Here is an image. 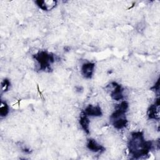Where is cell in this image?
Instances as JSON below:
<instances>
[{"label":"cell","instance_id":"12","mask_svg":"<svg viewBox=\"0 0 160 160\" xmlns=\"http://www.w3.org/2000/svg\"><path fill=\"white\" fill-rule=\"evenodd\" d=\"M10 86V81L8 79H4L2 82H1V89L2 91L6 92L8 90Z\"/></svg>","mask_w":160,"mask_h":160},{"label":"cell","instance_id":"11","mask_svg":"<svg viewBox=\"0 0 160 160\" xmlns=\"http://www.w3.org/2000/svg\"><path fill=\"white\" fill-rule=\"evenodd\" d=\"M9 113V107L7 103L1 101L0 105V116L1 118L6 117Z\"/></svg>","mask_w":160,"mask_h":160},{"label":"cell","instance_id":"8","mask_svg":"<svg viewBox=\"0 0 160 160\" xmlns=\"http://www.w3.org/2000/svg\"><path fill=\"white\" fill-rule=\"evenodd\" d=\"M35 3L37 6L43 11H49L54 8L56 6L57 1L53 0H38L36 1Z\"/></svg>","mask_w":160,"mask_h":160},{"label":"cell","instance_id":"10","mask_svg":"<svg viewBox=\"0 0 160 160\" xmlns=\"http://www.w3.org/2000/svg\"><path fill=\"white\" fill-rule=\"evenodd\" d=\"M89 123L90 121L88 118V116L85 115L84 114L82 113L80 116L79 119V124L82 128V129L84 131V132L87 134H89Z\"/></svg>","mask_w":160,"mask_h":160},{"label":"cell","instance_id":"3","mask_svg":"<svg viewBox=\"0 0 160 160\" xmlns=\"http://www.w3.org/2000/svg\"><path fill=\"white\" fill-rule=\"evenodd\" d=\"M34 59L39 66V70L50 71L52 70L51 65L55 62V57L52 53L46 51H39L33 55Z\"/></svg>","mask_w":160,"mask_h":160},{"label":"cell","instance_id":"7","mask_svg":"<svg viewBox=\"0 0 160 160\" xmlns=\"http://www.w3.org/2000/svg\"><path fill=\"white\" fill-rule=\"evenodd\" d=\"M95 64L93 62H86L82 65L81 74L86 79H91L93 75Z\"/></svg>","mask_w":160,"mask_h":160},{"label":"cell","instance_id":"5","mask_svg":"<svg viewBox=\"0 0 160 160\" xmlns=\"http://www.w3.org/2000/svg\"><path fill=\"white\" fill-rule=\"evenodd\" d=\"M149 119L159 121V98H158L155 102L151 105L148 110Z\"/></svg>","mask_w":160,"mask_h":160},{"label":"cell","instance_id":"13","mask_svg":"<svg viewBox=\"0 0 160 160\" xmlns=\"http://www.w3.org/2000/svg\"><path fill=\"white\" fill-rule=\"evenodd\" d=\"M159 79H158L156 84H154V86L151 88V89H153L155 91H159Z\"/></svg>","mask_w":160,"mask_h":160},{"label":"cell","instance_id":"2","mask_svg":"<svg viewBox=\"0 0 160 160\" xmlns=\"http://www.w3.org/2000/svg\"><path fill=\"white\" fill-rule=\"evenodd\" d=\"M129 107L128 102L126 101H122L118 104L115 111L110 116V120L112 126L117 129H121L125 128L128 124V120L126 118V112Z\"/></svg>","mask_w":160,"mask_h":160},{"label":"cell","instance_id":"9","mask_svg":"<svg viewBox=\"0 0 160 160\" xmlns=\"http://www.w3.org/2000/svg\"><path fill=\"white\" fill-rule=\"evenodd\" d=\"M87 148L90 151L94 152H102L105 151V148L98 144L96 141H95L93 139H88L87 141V144H86Z\"/></svg>","mask_w":160,"mask_h":160},{"label":"cell","instance_id":"6","mask_svg":"<svg viewBox=\"0 0 160 160\" xmlns=\"http://www.w3.org/2000/svg\"><path fill=\"white\" fill-rule=\"evenodd\" d=\"M82 113L84 114L87 116L93 117H100L102 114L101 108L99 105L93 106L91 104L88 105Z\"/></svg>","mask_w":160,"mask_h":160},{"label":"cell","instance_id":"4","mask_svg":"<svg viewBox=\"0 0 160 160\" xmlns=\"http://www.w3.org/2000/svg\"><path fill=\"white\" fill-rule=\"evenodd\" d=\"M112 87V90H111L110 96L114 100L120 101L122 100L124 98L123 91L124 89L122 87L117 83L116 82H111L109 84Z\"/></svg>","mask_w":160,"mask_h":160},{"label":"cell","instance_id":"1","mask_svg":"<svg viewBox=\"0 0 160 160\" xmlns=\"http://www.w3.org/2000/svg\"><path fill=\"white\" fill-rule=\"evenodd\" d=\"M153 142L146 141L142 131L132 132L128 141L129 154L134 159H140L148 155L153 148Z\"/></svg>","mask_w":160,"mask_h":160}]
</instances>
